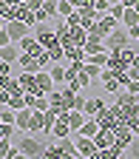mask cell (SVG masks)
Wrapping results in <instances>:
<instances>
[{
  "instance_id": "obj_1",
  "label": "cell",
  "mask_w": 139,
  "mask_h": 159,
  "mask_svg": "<svg viewBox=\"0 0 139 159\" xmlns=\"http://www.w3.org/2000/svg\"><path fill=\"white\" fill-rule=\"evenodd\" d=\"M51 134H23L20 139H14V145L23 151V153H29L31 159H40L46 153V148H48V142H51Z\"/></svg>"
},
{
  "instance_id": "obj_2",
  "label": "cell",
  "mask_w": 139,
  "mask_h": 159,
  "mask_svg": "<svg viewBox=\"0 0 139 159\" xmlns=\"http://www.w3.org/2000/svg\"><path fill=\"white\" fill-rule=\"evenodd\" d=\"M116 26H122V23H119L114 14H99V20H96V23L88 29V34H91V37H99V40H105V37H108Z\"/></svg>"
},
{
  "instance_id": "obj_3",
  "label": "cell",
  "mask_w": 139,
  "mask_h": 159,
  "mask_svg": "<svg viewBox=\"0 0 139 159\" xmlns=\"http://www.w3.org/2000/svg\"><path fill=\"white\" fill-rule=\"evenodd\" d=\"M133 40H131V31L125 29V26H116L105 40H102V46H105V51H111V48H125V46H131Z\"/></svg>"
},
{
  "instance_id": "obj_4",
  "label": "cell",
  "mask_w": 139,
  "mask_h": 159,
  "mask_svg": "<svg viewBox=\"0 0 139 159\" xmlns=\"http://www.w3.org/2000/svg\"><path fill=\"white\" fill-rule=\"evenodd\" d=\"M6 31L11 37V43H20L26 34H31V26L23 23V20H6Z\"/></svg>"
},
{
  "instance_id": "obj_5",
  "label": "cell",
  "mask_w": 139,
  "mask_h": 159,
  "mask_svg": "<svg viewBox=\"0 0 139 159\" xmlns=\"http://www.w3.org/2000/svg\"><path fill=\"white\" fill-rule=\"evenodd\" d=\"M114 134H116V148H119V151H128V145L133 142V128L125 125V122H116Z\"/></svg>"
},
{
  "instance_id": "obj_6",
  "label": "cell",
  "mask_w": 139,
  "mask_h": 159,
  "mask_svg": "<svg viewBox=\"0 0 139 159\" xmlns=\"http://www.w3.org/2000/svg\"><path fill=\"white\" fill-rule=\"evenodd\" d=\"M94 142H96V148H99V151L114 148V145H116V134H114V128H99V134L94 136Z\"/></svg>"
},
{
  "instance_id": "obj_7",
  "label": "cell",
  "mask_w": 139,
  "mask_h": 159,
  "mask_svg": "<svg viewBox=\"0 0 139 159\" xmlns=\"http://www.w3.org/2000/svg\"><path fill=\"white\" fill-rule=\"evenodd\" d=\"M54 85H57V83H54L51 71H46V68H43V71H37V97H40V94H46V97H48V94L54 91Z\"/></svg>"
},
{
  "instance_id": "obj_8",
  "label": "cell",
  "mask_w": 139,
  "mask_h": 159,
  "mask_svg": "<svg viewBox=\"0 0 139 159\" xmlns=\"http://www.w3.org/2000/svg\"><path fill=\"white\" fill-rule=\"evenodd\" d=\"M74 142H77V153L79 156H91L94 151H96V142H94V139L91 136H83V134H74Z\"/></svg>"
},
{
  "instance_id": "obj_9",
  "label": "cell",
  "mask_w": 139,
  "mask_h": 159,
  "mask_svg": "<svg viewBox=\"0 0 139 159\" xmlns=\"http://www.w3.org/2000/svg\"><path fill=\"white\" fill-rule=\"evenodd\" d=\"M74 131H71V125H68V111L65 114H60L57 116V122H54V128H51V136L54 139H63V136H71Z\"/></svg>"
},
{
  "instance_id": "obj_10",
  "label": "cell",
  "mask_w": 139,
  "mask_h": 159,
  "mask_svg": "<svg viewBox=\"0 0 139 159\" xmlns=\"http://www.w3.org/2000/svg\"><path fill=\"white\" fill-rule=\"evenodd\" d=\"M17 66L23 68V71H31V74H37V71H43V66H40V60L34 57V54H20V60H17Z\"/></svg>"
},
{
  "instance_id": "obj_11",
  "label": "cell",
  "mask_w": 139,
  "mask_h": 159,
  "mask_svg": "<svg viewBox=\"0 0 139 159\" xmlns=\"http://www.w3.org/2000/svg\"><path fill=\"white\" fill-rule=\"evenodd\" d=\"M114 105H119V108H136L139 105V94H131L128 88H122L116 94V102Z\"/></svg>"
},
{
  "instance_id": "obj_12",
  "label": "cell",
  "mask_w": 139,
  "mask_h": 159,
  "mask_svg": "<svg viewBox=\"0 0 139 159\" xmlns=\"http://www.w3.org/2000/svg\"><path fill=\"white\" fill-rule=\"evenodd\" d=\"M17 83L23 85V91H26V94H34V97H37V74L23 71V74H17Z\"/></svg>"
},
{
  "instance_id": "obj_13",
  "label": "cell",
  "mask_w": 139,
  "mask_h": 159,
  "mask_svg": "<svg viewBox=\"0 0 139 159\" xmlns=\"http://www.w3.org/2000/svg\"><path fill=\"white\" fill-rule=\"evenodd\" d=\"M31 116H34V108H29V105H26V108H20V111H17V122H14V125L23 131V134H29V128H31Z\"/></svg>"
},
{
  "instance_id": "obj_14",
  "label": "cell",
  "mask_w": 139,
  "mask_h": 159,
  "mask_svg": "<svg viewBox=\"0 0 139 159\" xmlns=\"http://www.w3.org/2000/svg\"><path fill=\"white\" fill-rule=\"evenodd\" d=\"M20 54H23V51H20V46H17V43H9V46L0 48V60H3V63H17Z\"/></svg>"
},
{
  "instance_id": "obj_15",
  "label": "cell",
  "mask_w": 139,
  "mask_h": 159,
  "mask_svg": "<svg viewBox=\"0 0 139 159\" xmlns=\"http://www.w3.org/2000/svg\"><path fill=\"white\" fill-rule=\"evenodd\" d=\"M88 119H91V116H88L85 111H68V125H71V131H74V134H77L79 128H83V125L88 122Z\"/></svg>"
},
{
  "instance_id": "obj_16",
  "label": "cell",
  "mask_w": 139,
  "mask_h": 159,
  "mask_svg": "<svg viewBox=\"0 0 139 159\" xmlns=\"http://www.w3.org/2000/svg\"><path fill=\"white\" fill-rule=\"evenodd\" d=\"M65 60H68V63H85V60H88V51L83 46H68L65 48Z\"/></svg>"
},
{
  "instance_id": "obj_17",
  "label": "cell",
  "mask_w": 139,
  "mask_h": 159,
  "mask_svg": "<svg viewBox=\"0 0 139 159\" xmlns=\"http://www.w3.org/2000/svg\"><path fill=\"white\" fill-rule=\"evenodd\" d=\"M102 108H105L102 97H88V99H85V108H83V111H85L88 116H96V114L102 111Z\"/></svg>"
},
{
  "instance_id": "obj_18",
  "label": "cell",
  "mask_w": 139,
  "mask_h": 159,
  "mask_svg": "<svg viewBox=\"0 0 139 159\" xmlns=\"http://www.w3.org/2000/svg\"><path fill=\"white\" fill-rule=\"evenodd\" d=\"M65 68H68V66H63V63H51V68H48V71H51V77H54V83H57V85L68 83V74H65Z\"/></svg>"
},
{
  "instance_id": "obj_19",
  "label": "cell",
  "mask_w": 139,
  "mask_h": 159,
  "mask_svg": "<svg viewBox=\"0 0 139 159\" xmlns=\"http://www.w3.org/2000/svg\"><path fill=\"white\" fill-rule=\"evenodd\" d=\"M57 145H60V151H63L65 156H77V142H74V134H71V136H63V139H57Z\"/></svg>"
},
{
  "instance_id": "obj_20",
  "label": "cell",
  "mask_w": 139,
  "mask_h": 159,
  "mask_svg": "<svg viewBox=\"0 0 139 159\" xmlns=\"http://www.w3.org/2000/svg\"><path fill=\"white\" fill-rule=\"evenodd\" d=\"M68 88H74V91H83V88H91V77L85 74V68L77 74V80H71L68 83Z\"/></svg>"
},
{
  "instance_id": "obj_21",
  "label": "cell",
  "mask_w": 139,
  "mask_h": 159,
  "mask_svg": "<svg viewBox=\"0 0 139 159\" xmlns=\"http://www.w3.org/2000/svg\"><path fill=\"white\" fill-rule=\"evenodd\" d=\"M122 26H125V29L139 26V11H136L133 6H128V9H125V14H122Z\"/></svg>"
},
{
  "instance_id": "obj_22",
  "label": "cell",
  "mask_w": 139,
  "mask_h": 159,
  "mask_svg": "<svg viewBox=\"0 0 139 159\" xmlns=\"http://www.w3.org/2000/svg\"><path fill=\"white\" fill-rule=\"evenodd\" d=\"M99 20V14H96V9H88V11H79V26H85V29H91L94 23Z\"/></svg>"
},
{
  "instance_id": "obj_23",
  "label": "cell",
  "mask_w": 139,
  "mask_h": 159,
  "mask_svg": "<svg viewBox=\"0 0 139 159\" xmlns=\"http://www.w3.org/2000/svg\"><path fill=\"white\" fill-rule=\"evenodd\" d=\"M77 134H83V136H91V139H94V136L99 134V122H96V119L91 116V119H88V122H85L83 128H79V131H77Z\"/></svg>"
},
{
  "instance_id": "obj_24",
  "label": "cell",
  "mask_w": 139,
  "mask_h": 159,
  "mask_svg": "<svg viewBox=\"0 0 139 159\" xmlns=\"http://www.w3.org/2000/svg\"><path fill=\"white\" fill-rule=\"evenodd\" d=\"M77 9H74V0H57V14L60 17H68V14H74Z\"/></svg>"
},
{
  "instance_id": "obj_25",
  "label": "cell",
  "mask_w": 139,
  "mask_h": 159,
  "mask_svg": "<svg viewBox=\"0 0 139 159\" xmlns=\"http://www.w3.org/2000/svg\"><path fill=\"white\" fill-rule=\"evenodd\" d=\"M85 63H94V66H99V68H105L108 66V51H96V54H88V60Z\"/></svg>"
},
{
  "instance_id": "obj_26",
  "label": "cell",
  "mask_w": 139,
  "mask_h": 159,
  "mask_svg": "<svg viewBox=\"0 0 139 159\" xmlns=\"http://www.w3.org/2000/svg\"><path fill=\"white\" fill-rule=\"evenodd\" d=\"M0 119H3L6 125H14L17 122V111H11L9 105H3V108H0Z\"/></svg>"
},
{
  "instance_id": "obj_27",
  "label": "cell",
  "mask_w": 139,
  "mask_h": 159,
  "mask_svg": "<svg viewBox=\"0 0 139 159\" xmlns=\"http://www.w3.org/2000/svg\"><path fill=\"white\" fill-rule=\"evenodd\" d=\"M9 108H11V111H20V108H26V94H14V97L9 99Z\"/></svg>"
},
{
  "instance_id": "obj_28",
  "label": "cell",
  "mask_w": 139,
  "mask_h": 159,
  "mask_svg": "<svg viewBox=\"0 0 139 159\" xmlns=\"http://www.w3.org/2000/svg\"><path fill=\"white\" fill-rule=\"evenodd\" d=\"M111 0H94V9H96V14H108L111 11Z\"/></svg>"
},
{
  "instance_id": "obj_29",
  "label": "cell",
  "mask_w": 139,
  "mask_h": 159,
  "mask_svg": "<svg viewBox=\"0 0 139 159\" xmlns=\"http://www.w3.org/2000/svg\"><path fill=\"white\" fill-rule=\"evenodd\" d=\"M85 74H88L91 80H99V77H102V68L94 66V63H85Z\"/></svg>"
},
{
  "instance_id": "obj_30",
  "label": "cell",
  "mask_w": 139,
  "mask_h": 159,
  "mask_svg": "<svg viewBox=\"0 0 139 159\" xmlns=\"http://www.w3.org/2000/svg\"><path fill=\"white\" fill-rule=\"evenodd\" d=\"M74 9L77 11H88V9H94V0H74Z\"/></svg>"
},
{
  "instance_id": "obj_31",
  "label": "cell",
  "mask_w": 139,
  "mask_h": 159,
  "mask_svg": "<svg viewBox=\"0 0 139 159\" xmlns=\"http://www.w3.org/2000/svg\"><path fill=\"white\" fill-rule=\"evenodd\" d=\"M125 153H128L131 159H139V139H136V136H133V142L128 145V151H125Z\"/></svg>"
},
{
  "instance_id": "obj_32",
  "label": "cell",
  "mask_w": 139,
  "mask_h": 159,
  "mask_svg": "<svg viewBox=\"0 0 139 159\" xmlns=\"http://www.w3.org/2000/svg\"><path fill=\"white\" fill-rule=\"evenodd\" d=\"M108 14H114V17H116V20H119V23H122V14H125V6H122V3H114V6H111V11H108Z\"/></svg>"
},
{
  "instance_id": "obj_33",
  "label": "cell",
  "mask_w": 139,
  "mask_h": 159,
  "mask_svg": "<svg viewBox=\"0 0 139 159\" xmlns=\"http://www.w3.org/2000/svg\"><path fill=\"white\" fill-rule=\"evenodd\" d=\"M14 128H17V125H6V122H3V125H0V139H11Z\"/></svg>"
},
{
  "instance_id": "obj_34",
  "label": "cell",
  "mask_w": 139,
  "mask_h": 159,
  "mask_svg": "<svg viewBox=\"0 0 139 159\" xmlns=\"http://www.w3.org/2000/svg\"><path fill=\"white\" fill-rule=\"evenodd\" d=\"M34 17H37V23H48V20H51V14H48L46 9H37V11H34Z\"/></svg>"
},
{
  "instance_id": "obj_35",
  "label": "cell",
  "mask_w": 139,
  "mask_h": 159,
  "mask_svg": "<svg viewBox=\"0 0 139 159\" xmlns=\"http://www.w3.org/2000/svg\"><path fill=\"white\" fill-rule=\"evenodd\" d=\"M43 9L54 17V14H57V0H46V3H43Z\"/></svg>"
},
{
  "instance_id": "obj_36",
  "label": "cell",
  "mask_w": 139,
  "mask_h": 159,
  "mask_svg": "<svg viewBox=\"0 0 139 159\" xmlns=\"http://www.w3.org/2000/svg\"><path fill=\"white\" fill-rule=\"evenodd\" d=\"M9 99H11V94L3 88V83H0V105H9Z\"/></svg>"
},
{
  "instance_id": "obj_37",
  "label": "cell",
  "mask_w": 139,
  "mask_h": 159,
  "mask_svg": "<svg viewBox=\"0 0 139 159\" xmlns=\"http://www.w3.org/2000/svg\"><path fill=\"white\" fill-rule=\"evenodd\" d=\"M65 23H68L71 29H74V26H79V11H74V14H68V17H65Z\"/></svg>"
},
{
  "instance_id": "obj_38",
  "label": "cell",
  "mask_w": 139,
  "mask_h": 159,
  "mask_svg": "<svg viewBox=\"0 0 139 159\" xmlns=\"http://www.w3.org/2000/svg\"><path fill=\"white\" fill-rule=\"evenodd\" d=\"M9 71H11V63H3V60H0V77H9Z\"/></svg>"
},
{
  "instance_id": "obj_39",
  "label": "cell",
  "mask_w": 139,
  "mask_h": 159,
  "mask_svg": "<svg viewBox=\"0 0 139 159\" xmlns=\"http://www.w3.org/2000/svg\"><path fill=\"white\" fill-rule=\"evenodd\" d=\"M128 31H131V40L139 46V26H133V29H128Z\"/></svg>"
},
{
  "instance_id": "obj_40",
  "label": "cell",
  "mask_w": 139,
  "mask_h": 159,
  "mask_svg": "<svg viewBox=\"0 0 139 159\" xmlns=\"http://www.w3.org/2000/svg\"><path fill=\"white\" fill-rule=\"evenodd\" d=\"M128 77H131V80H139V68L131 66V68H128Z\"/></svg>"
},
{
  "instance_id": "obj_41",
  "label": "cell",
  "mask_w": 139,
  "mask_h": 159,
  "mask_svg": "<svg viewBox=\"0 0 139 159\" xmlns=\"http://www.w3.org/2000/svg\"><path fill=\"white\" fill-rule=\"evenodd\" d=\"M14 159H31V156H29V153H23V151H17V153H14Z\"/></svg>"
},
{
  "instance_id": "obj_42",
  "label": "cell",
  "mask_w": 139,
  "mask_h": 159,
  "mask_svg": "<svg viewBox=\"0 0 139 159\" xmlns=\"http://www.w3.org/2000/svg\"><path fill=\"white\" fill-rule=\"evenodd\" d=\"M133 136H136V139H139V125H133Z\"/></svg>"
},
{
  "instance_id": "obj_43",
  "label": "cell",
  "mask_w": 139,
  "mask_h": 159,
  "mask_svg": "<svg viewBox=\"0 0 139 159\" xmlns=\"http://www.w3.org/2000/svg\"><path fill=\"white\" fill-rule=\"evenodd\" d=\"M133 9H136V11H139V0H133Z\"/></svg>"
}]
</instances>
